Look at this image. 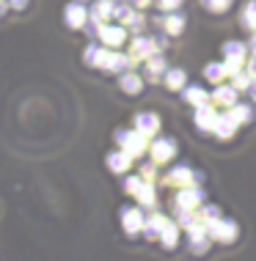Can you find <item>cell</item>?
<instances>
[{"label": "cell", "mask_w": 256, "mask_h": 261, "mask_svg": "<svg viewBox=\"0 0 256 261\" xmlns=\"http://www.w3.org/2000/svg\"><path fill=\"white\" fill-rule=\"evenodd\" d=\"M66 19H69V25H72V28H80L83 25V19H85V9H83V6H69V9H66Z\"/></svg>", "instance_id": "obj_1"}, {"label": "cell", "mask_w": 256, "mask_h": 261, "mask_svg": "<svg viewBox=\"0 0 256 261\" xmlns=\"http://www.w3.org/2000/svg\"><path fill=\"white\" fill-rule=\"evenodd\" d=\"M166 28H168V33H179L182 28H184V17H179V14H171V17L166 19Z\"/></svg>", "instance_id": "obj_2"}, {"label": "cell", "mask_w": 256, "mask_h": 261, "mask_svg": "<svg viewBox=\"0 0 256 261\" xmlns=\"http://www.w3.org/2000/svg\"><path fill=\"white\" fill-rule=\"evenodd\" d=\"M231 0H204V6H207L210 11H226L229 9Z\"/></svg>", "instance_id": "obj_3"}, {"label": "cell", "mask_w": 256, "mask_h": 261, "mask_svg": "<svg viewBox=\"0 0 256 261\" xmlns=\"http://www.w3.org/2000/svg\"><path fill=\"white\" fill-rule=\"evenodd\" d=\"M243 19H245V22H251V28H256V0H251V3H248Z\"/></svg>", "instance_id": "obj_4"}, {"label": "cell", "mask_w": 256, "mask_h": 261, "mask_svg": "<svg viewBox=\"0 0 256 261\" xmlns=\"http://www.w3.org/2000/svg\"><path fill=\"white\" fill-rule=\"evenodd\" d=\"M179 3H182V0H160V9H166V11H174Z\"/></svg>", "instance_id": "obj_5"}, {"label": "cell", "mask_w": 256, "mask_h": 261, "mask_svg": "<svg viewBox=\"0 0 256 261\" xmlns=\"http://www.w3.org/2000/svg\"><path fill=\"white\" fill-rule=\"evenodd\" d=\"M135 6H149V0H132Z\"/></svg>", "instance_id": "obj_6"}, {"label": "cell", "mask_w": 256, "mask_h": 261, "mask_svg": "<svg viewBox=\"0 0 256 261\" xmlns=\"http://www.w3.org/2000/svg\"><path fill=\"white\" fill-rule=\"evenodd\" d=\"M14 6H19V9H22V6H25V0H14Z\"/></svg>", "instance_id": "obj_7"}]
</instances>
